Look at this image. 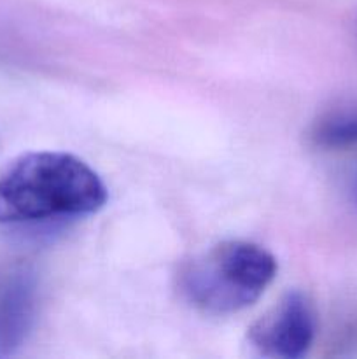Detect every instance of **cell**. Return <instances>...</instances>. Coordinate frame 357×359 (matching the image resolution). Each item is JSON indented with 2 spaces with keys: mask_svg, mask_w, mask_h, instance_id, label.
Masks as SVG:
<instances>
[{
  "mask_svg": "<svg viewBox=\"0 0 357 359\" xmlns=\"http://www.w3.org/2000/svg\"><path fill=\"white\" fill-rule=\"evenodd\" d=\"M107 202L97 172L79 158L37 151L14 160L0 174V223H37L86 216Z\"/></svg>",
  "mask_w": 357,
  "mask_h": 359,
  "instance_id": "obj_1",
  "label": "cell"
},
{
  "mask_svg": "<svg viewBox=\"0 0 357 359\" xmlns=\"http://www.w3.org/2000/svg\"><path fill=\"white\" fill-rule=\"evenodd\" d=\"M275 276L276 262L266 249L227 241L186 262L178 290L200 311L226 316L254 304Z\"/></svg>",
  "mask_w": 357,
  "mask_h": 359,
  "instance_id": "obj_2",
  "label": "cell"
},
{
  "mask_svg": "<svg viewBox=\"0 0 357 359\" xmlns=\"http://www.w3.org/2000/svg\"><path fill=\"white\" fill-rule=\"evenodd\" d=\"M315 314L301 293H289L251 328V342L262 356L298 359L315 339Z\"/></svg>",
  "mask_w": 357,
  "mask_h": 359,
  "instance_id": "obj_3",
  "label": "cell"
},
{
  "mask_svg": "<svg viewBox=\"0 0 357 359\" xmlns=\"http://www.w3.org/2000/svg\"><path fill=\"white\" fill-rule=\"evenodd\" d=\"M34 280L27 273H18L0 300V354H9L20 347L34 321Z\"/></svg>",
  "mask_w": 357,
  "mask_h": 359,
  "instance_id": "obj_4",
  "label": "cell"
},
{
  "mask_svg": "<svg viewBox=\"0 0 357 359\" xmlns=\"http://www.w3.org/2000/svg\"><path fill=\"white\" fill-rule=\"evenodd\" d=\"M310 140L326 151H346L357 147V107L328 112L314 123Z\"/></svg>",
  "mask_w": 357,
  "mask_h": 359,
  "instance_id": "obj_5",
  "label": "cell"
},
{
  "mask_svg": "<svg viewBox=\"0 0 357 359\" xmlns=\"http://www.w3.org/2000/svg\"><path fill=\"white\" fill-rule=\"evenodd\" d=\"M350 195H352L354 203L357 205V170H356V174H354L352 182H350Z\"/></svg>",
  "mask_w": 357,
  "mask_h": 359,
  "instance_id": "obj_6",
  "label": "cell"
}]
</instances>
